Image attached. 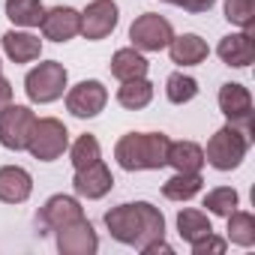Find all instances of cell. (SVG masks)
Here are the masks:
<instances>
[{
    "label": "cell",
    "mask_w": 255,
    "mask_h": 255,
    "mask_svg": "<svg viewBox=\"0 0 255 255\" xmlns=\"http://www.w3.org/2000/svg\"><path fill=\"white\" fill-rule=\"evenodd\" d=\"M165 3H174V6H183V0H165Z\"/></svg>",
    "instance_id": "34"
},
{
    "label": "cell",
    "mask_w": 255,
    "mask_h": 255,
    "mask_svg": "<svg viewBox=\"0 0 255 255\" xmlns=\"http://www.w3.org/2000/svg\"><path fill=\"white\" fill-rule=\"evenodd\" d=\"M69 156H72V168L81 171V168H87V165H93V162L102 159V147H99L96 135H81V138L72 144Z\"/></svg>",
    "instance_id": "27"
},
{
    "label": "cell",
    "mask_w": 255,
    "mask_h": 255,
    "mask_svg": "<svg viewBox=\"0 0 255 255\" xmlns=\"http://www.w3.org/2000/svg\"><path fill=\"white\" fill-rule=\"evenodd\" d=\"M201 186H204L201 174H183V171H177L171 180L162 183V195L168 201H189V198H195L201 192Z\"/></svg>",
    "instance_id": "23"
},
{
    "label": "cell",
    "mask_w": 255,
    "mask_h": 255,
    "mask_svg": "<svg viewBox=\"0 0 255 255\" xmlns=\"http://www.w3.org/2000/svg\"><path fill=\"white\" fill-rule=\"evenodd\" d=\"M216 54L225 66H234V69H246L252 60H255V33L252 30H240V33H228L219 39L216 45Z\"/></svg>",
    "instance_id": "14"
},
{
    "label": "cell",
    "mask_w": 255,
    "mask_h": 255,
    "mask_svg": "<svg viewBox=\"0 0 255 255\" xmlns=\"http://www.w3.org/2000/svg\"><path fill=\"white\" fill-rule=\"evenodd\" d=\"M36 219H39L42 234H48V231H57V228H63V225H69V222L84 219V210H81L78 198H72V195H51V198L42 204V210H39Z\"/></svg>",
    "instance_id": "11"
},
{
    "label": "cell",
    "mask_w": 255,
    "mask_h": 255,
    "mask_svg": "<svg viewBox=\"0 0 255 255\" xmlns=\"http://www.w3.org/2000/svg\"><path fill=\"white\" fill-rule=\"evenodd\" d=\"M66 81H69V72L63 63L57 60H45L39 66H33L24 78V93L30 102H39V105H48V102H57L66 90Z\"/></svg>",
    "instance_id": "4"
},
{
    "label": "cell",
    "mask_w": 255,
    "mask_h": 255,
    "mask_svg": "<svg viewBox=\"0 0 255 255\" xmlns=\"http://www.w3.org/2000/svg\"><path fill=\"white\" fill-rule=\"evenodd\" d=\"M210 231H213V225H210L207 213L192 210V207L177 213V234H180L186 243H195V240H201V237L210 234Z\"/></svg>",
    "instance_id": "24"
},
{
    "label": "cell",
    "mask_w": 255,
    "mask_h": 255,
    "mask_svg": "<svg viewBox=\"0 0 255 255\" xmlns=\"http://www.w3.org/2000/svg\"><path fill=\"white\" fill-rule=\"evenodd\" d=\"M189 246H192V255H222L225 246H228V240H222V237H216V234L210 231V234H204L201 240H195V243H189Z\"/></svg>",
    "instance_id": "30"
},
{
    "label": "cell",
    "mask_w": 255,
    "mask_h": 255,
    "mask_svg": "<svg viewBox=\"0 0 255 255\" xmlns=\"http://www.w3.org/2000/svg\"><path fill=\"white\" fill-rule=\"evenodd\" d=\"M54 234H57V249L63 255H93L99 249V237L87 219L69 222V225L57 228Z\"/></svg>",
    "instance_id": "12"
},
{
    "label": "cell",
    "mask_w": 255,
    "mask_h": 255,
    "mask_svg": "<svg viewBox=\"0 0 255 255\" xmlns=\"http://www.w3.org/2000/svg\"><path fill=\"white\" fill-rule=\"evenodd\" d=\"M69 147V132L57 117H36L33 132L27 138V150L33 159L39 162H54L63 156V150Z\"/></svg>",
    "instance_id": "5"
},
{
    "label": "cell",
    "mask_w": 255,
    "mask_h": 255,
    "mask_svg": "<svg viewBox=\"0 0 255 255\" xmlns=\"http://www.w3.org/2000/svg\"><path fill=\"white\" fill-rule=\"evenodd\" d=\"M3 51L12 63H33L42 54V39L24 30H9L3 33Z\"/></svg>",
    "instance_id": "17"
},
{
    "label": "cell",
    "mask_w": 255,
    "mask_h": 255,
    "mask_svg": "<svg viewBox=\"0 0 255 255\" xmlns=\"http://www.w3.org/2000/svg\"><path fill=\"white\" fill-rule=\"evenodd\" d=\"M228 240L237 246H255V216L246 210H231L228 216Z\"/></svg>",
    "instance_id": "25"
},
{
    "label": "cell",
    "mask_w": 255,
    "mask_h": 255,
    "mask_svg": "<svg viewBox=\"0 0 255 255\" xmlns=\"http://www.w3.org/2000/svg\"><path fill=\"white\" fill-rule=\"evenodd\" d=\"M219 111L228 117L231 126H237L243 135L252 138V96L243 84L228 81L219 87Z\"/></svg>",
    "instance_id": "8"
},
{
    "label": "cell",
    "mask_w": 255,
    "mask_h": 255,
    "mask_svg": "<svg viewBox=\"0 0 255 255\" xmlns=\"http://www.w3.org/2000/svg\"><path fill=\"white\" fill-rule=\"evenodd\" d=\"M120 21V9L114 0H90L87 9L81 12V33L84 39L96 42V39H105Z\"/></svg>",
    "instance_id": "9"
},
{
    "label": "cell",
    "mask_w": 255,
    "mask_h": 255,
    "mask_svg": "<svg viewBox=\"0 0 255 255\" xmlns=\"http://www.w3.org/2000/svg\"><path fill=\"white\" fill-rule=\"evenodd\" d=\"M9 102H12V84H9V78H3V72H0V111H3Z\"/></svg>",
    "instance_id": "31"
},
{
    "label": "cell",
    "mask_w": 255,
    "mask_h": 255,
    "mask_svg": "<svg viewBox=\"0 0 255 255\" xmlns=\"http://www.w3.org/2000/svg\"><path fill=\"white\" fill-rule=\"evenodd\" d=\"M105 102H108V90H105V84L96 81V78L78 81V84L66 93V108H69L75 117H81V120L96 117V114L105 108Z\"/></svg>",
    "instance_id": "10"
},
{
    "label": "cell",
    "mask_w": 255,
    "mask_h": 255,
    "mask_svg": "<svg viewBox=\"0 0 255 255\" xmlns=\"http://www.w3.org/2000/svg\"><path fill=\"white\" fill-rule=\"evenodd\" d=\"M165 96L168 102L174 105H183V102H192L198 96V81L192 75H183V72H171L168 81H165Z\"/></svg>",
    "instance_id": "26"
},
{
    "label": "cell",
    "mask_w": 255,
    "mask_h": 255,
    "mask_svg": "<svg viewBox=\"0 0 255 255\" xmlns=\"http://www.w3.org/2000/svg\"><path fill=\"white\" fill-rule=\"evenodd\" d=\"M225 18L231 24L255 33V6H252V0H225Z\"/></svg>",
    "instance_id": "29"
},
{
    "label": "cell",
    "mask_w": 255,
    "mask_h": 255,
    "mask_svg": "<svg viewBox=\"0 0 255 255\" xmlns=\"http://www.w3.org/2000/svg\"><path fill=\"white\" fill-rule=\"evenodd\" d=\"M141 252H144V255H156V252H165V255H168V252H174V249H171V246L165 243V237H162V240H153V243H147Z\"/></svg>",
    "instance_id": "33"
},
{
    "label": "cell",
    "mask_w": 255,
    "mask_h": 255,
    "mask_svg": "<svg viewBox=\"0 0 255 255\" xmlns=\"http://www.w3.org/2000/svg\"><path fill=\"white\" fill-rule=\"evenodd\" d=\"M168 54H171V60L180 63V66H198V63L207 60L210 48H207V42H204L201 36L183 33V36H174V39L168 42Z\"/></svg>",
    "instance_id": "18"
},
{
    "label": "cell",
    "mask_w": 255,
    "mask_h": 255,
    "mask_svg": "<svg viewBox=\"0 0 255 255\" xmlns=\"http://www.w3.org/2000/svg\"><path fill=\"white\" fill-rule=\"evenodd\" d=\"M168 165L183 174H201L204 168V150L195 141H171L168 144Z\"/></svg>",
    "instance_id": "19"
},
{
    "label": "cell",
    "mask_w": 255,
    "mask_h": 255,
    "mask_svg": "<svg viewBox=\"0 0 255 255\" xmlns=\"http://www.w3.org/2000/svg\"><path fill=\"white\" fill-rule=\"evenodd\" d=\"M105 228L117 243L144 249L147 243L165 237V216L147 201L117 204L105 213Z\"/></svg>",
    "instance_id": "1"
},
{
    "label": "cell",
    "mask_w": 255,
    "mask_h": 255,
    "mask_svg": "<svg viewBox=\"0 0 255 255\" xmlns=\"http://www.w3.org/2000/svg\"><path fill=\"white\" fill-rule=\"evenodd\" d=\"M42 33L51 42H69L81 33V12L72 6H54L42 15Z\"/></svg>",
    "instance_id": "13"
},
{
    "label": "cell",
    "mask_w": 255,
    "mask_h": 255,
    "mask_svg": "<svg viewBox=\"0 0 255 255\" xmlns=\"http://www.w3.org/2000/svg\"><path fill=\"white\" fill-rule=\"evenodd\" d=\"M129 39H132V48H138V51H162L174 39V27L168 18L156 15V12H144L132 21Z\"/></svg>",
    "instance_id": "6"
},
{
    "label": "cell",
    "mask_w": 255,
    "mask_h": 255,
    "mask_svg": "<svg viewBox=\"0 0 255 255\" xmlns=\"http://www.w3.org/2000/svg\"><path fill=\"white\" fill-rule=\"evenodd\" d=\"M237 192L231 186H219V189H210L204 195V207L213 213V216H228L231 210H237Z\"/></svg>",
    "instance_id": "28"
},
{
    "label": "cell",
    "mask_w": 255,
    "mask_h": 255,
    "mask_svg": "<svg viewBox=\"0 0 255 255\" xmlns=\"http://www.w3.org/2000/svg\"><path fill=\"white\" fill-rule=\"evenodd\" d=\"M153 99V84L147 78H132V81H123L120 90H117V102L129 111H138V108H147Z\"/></svg>",
    "instance_id": "21"
},
{
    "label": "cell",
    "mask_w": 255,
    "mask_h": 255,
    "mask_svg": "<svg viewBox=\"0 0 255 255\" xmlns=\"http://www.w3.org/2000/svg\"><path fill=\"white\" fill-rule=\"evenodd\" d=\"M36 114L27 105H6L0 111V144L6 150H27V138L33 132Z\"/></svg>",
    "instance_id": "7"
},
{
    "label": "cell",
    "mask_w": 255,
    "mask_h": 255,
    "mask_svg": "<svg viewBox=\"0 0 255 255\" xmlns=\"http://www.w3.org/2000/svg\"><path fill=\"white\" fill-rule=\"evenodd\" d=\"M216 0H183V9L186 12H207Z\"/></svg>",
    "instance_id": "32"
},
{
    "label": "cell",
    "mask_w": 255,
    "mask_h": 255,
    "mask_svg": "<svg viewBox=\"0 0 255 255\" xmlns=\"http://www.w3.org/2000/svg\"><path fill=\"white\" fill-rule=\"evenodd\" d=\"M33 192V177L21 165H3L0 168V201L6 204H21Z\"/></svg>",
    "instance_id": "16"
},
{
    "label": "cell",
    "mask_w": 255,
    "mask_h": 255,
    "mask_svg": "<svg viewBox=\"0 0 255 255\" xmlns=\"http://www.w3.org/2000/svg\"><path fill=\"white\" fill-rule=\"evenodd\" d=\"M168 144L165 132H126L114 144V159L123 171H156L168 165Z\"/></svg>",
    "instance_id": "2"
},
{
    "label": "cell",
    "mask_w": 255,
    "mask_h": 255,
    "mask_svg": "<svg viewBox=\"0 0 255 255\" xmlns=\"http://www.w3.org/2000/svg\"><path fill=\"white\" fill-rule=\"evenodd\" d=\"M111 186H114V177H111V168H108L102 159L93 162V165H87V168H81V171H75V177H72V189H75V195L90 198V201L108 195Z\"/></svg>",
    "instance_id": "15"
},
{
    "label": "cell",
    "mask_w": 255,
    "mask_h": 255,
    "mask_svg": "<svg viewBox=\"0 0 255 255\" xmlns=\"http://www.w3.org/2000/svg\"><path fill=\"white\" fill-rule=\"evenodd\" d=\"M249 135H243L237 126H222L216 129L207 141V153H204V162H210L216 171H231L237 168L243 159H246V150H249Z\"/></svg>",
    "instance_id": "3"
},
{
    "label": "cell",
    "mask_w": 255,
    "mask_h": 255,
    "mask_svg": "<svg viewBox=\"0 0 255 255\" xmlns=\"http://www.w3.org/2000/svg\"><path fill=\"white\" fill-rule=\"evenodd\" d=\"M42 15V0H6V18L18 27H39Z\"/></svg>",
    "instance_id": "22"
},
{
    "label": "cell",
    "mask_w": 255,
    "mask_h": 255,
    "mask_svg": "<svg viewBox=\"0 0 255 255\" xmlns=\"http://www.w3.org/2000/svg\"><path fill=\"white\" fill-rule=\"evenodd\" d=\"M0 66H3V63H0Z\"/></svg>",
    "instance_id": "35"
},
{
    "label": "cell",
    "mask_w": 255,
    "mask_h": 255,
    "mask_svg": "<svg viewBox=\"0 0 255 255\" xmlns=\"http://www.w3.org/2000/svg\"><path fill=\"white\" fill-rule=\"evenodd\" d=\"M147 69H150V63H147V57L138 48H120L111 57V75L120 78V81L147 78Z\"/></svg>",
    "instance_id": "20"
}]
</instances>
